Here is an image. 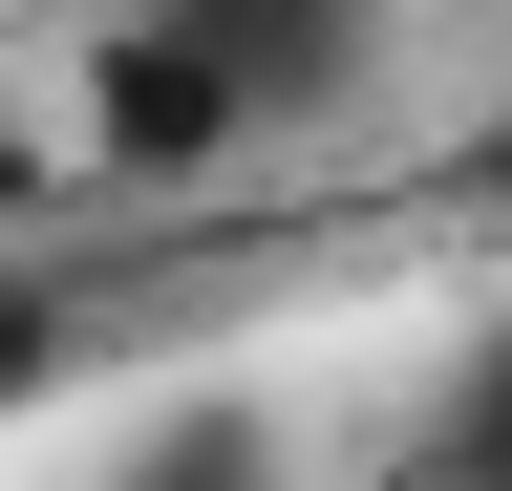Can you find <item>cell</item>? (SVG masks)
<instances>
[{"label": "cell", "instance_id": "obj_1", "mask_svg": "<svg viewBox=\"0 0 512 491\" xmlns=\"http://www.w3.org/2000/svg\"><path fill=\"white\" fill-rule=\"evenodd\" d=\"M150 22L235 86V129H299V107L363 65V0H150Z\"/></svg>", "mask_w": 512, "mask_h": 491}, {"label": "cell", "instance_id": "obj_2", "mask_svg": "<svg viewBox=\"0 0 512 491\" xmlns=\"http://www.w3.org/2000/svg\"><path fill=\"white\" fill-rule=\"evenodd\" d=\"M427 491H512V321L448 363V427H427Z\"/></svg>", "mask_w": 512, "mask_h": 491}, {"label": "cell", "instance_id": "obj_3", "mask_svg": "<svg viewBox=\"0 0 512 491\" xmlns=\"http://www.w3.org/2000/svg\"><path fill=\"white\" fill-rule=\"evenodd\" d=\"M64 363H86V299H64V278L22 257V235H0V406H43Z\"/></svg>", "mask_w": 512, "mask_h": 491}]
</instances>
